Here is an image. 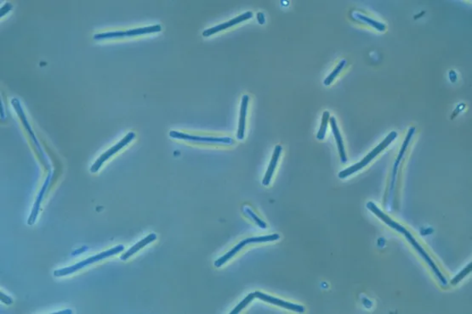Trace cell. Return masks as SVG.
Instances as JSON below:
<instances>
[{"label":"cell","instance_id":"cell-1","mask_svg":"<svg viewBox=\"0 0 472 314\" xmlns=\"http://www.w3.org/2000/svg\"><path fill=\"white\" fill-rule=\"evenodd\" d=\"M367 209L370 210L372 213H374V214H375V215H376V216H377L380 219L382 220L384 223H386V225L389 226V227H390V228H392V229H395V230H397V232L403 234V235L406 237V239L408 240V242H409L410 244L413 246V248L416 250L417 252H418V253H419V254L422 256V258H423L424 260L427 262V264H428V265L431 268L433 272H434V274L437 276V278H439V280L441 281V283L443 284V285H447V284H448V281H447L446 278H445V277L442 275V273L440 272L438 268L436 267V264H435L434 262H433L432 259L429 257V255L427 254V252L424 250L423 247L420 246L419 243L417 242L416 239L413 238V236L411 235V233H410L408 229H405V228L401 225V224L396 223L395 221H393V220L391 219L390 216H388V215H386V213H383V212H382V211H381V210L380 209V208H379V207H378V206H376L374 203H367Z\"/></svg>","mask_w":472,"mask_h":314},{"label":"cell","instance_id":"cell-2","mask_svg":"<svg viewBox=\"0 0 472 314\" xmlns=\"http://www.w3.org/2000/svg\"><path fill=\"white\" fill-rule=\"evenodd\" d=\"M124 250H125V246H123V245H118V246H115L113 248L109 249L107 251L101 252V253H99L97 255H93V256H90L89 258L85 259V260H83L81 262L76 263L74 265L70 266V267L64 268V269L56 270V271L54 272V275L56 277H63V276L72 275L73 273H75V272L79 271L80 269L86 268V266L90 265V264L99 262L101 260L107 258V257L111 256V255H117L118 253L123 252Z\"/></svg>","mask_w":472,"mask_h":314},{"label":"cell","instance_id":"cell-3","mask_svg":"<svg viewBox=\"0 0 472 314\" xmlns=\"http://www.w3.org/2000/svg\"><path fill=\"white\" fill-rule=\"evenodd\" d=\"M397 137V132H390V134L387 135V137L381 142V144H379L377 147L374 148V150L371 151V152H369L366 156V157H364L363 160L358 162V163L355 164L353 166L348 167V168L344 169V170L341 171V173L339 174V177L341 178V179H344L345 177H349L351 174H355L358 171L361 170L362 168L366 167L367 164L370 162L371 160L377 157L378 155L380 154L381 152H382L386 148L388 147L390 145V143L392 141L395 140Z\"/></svg>","mask_w":472,"mask_h":314},{"label":"cell","instance_id":"cell-4","mask_svg":"<svg viewBox=\"0 0 472 314\" xmlns=\"http://www.w3.org/2000/svg\"><path fill=\"white\" fill-rule=\"evenodd\" d=\"M161 30H162V26L160 25H154V26H145V27H138V28L127 30V31L107 32V33L95 34L94 35V39H118V38H125V37L139 36V35H144L148 33H158Z\"/></svg>","mask_w":472,"mask_h":314},{"label":"cell","instance_id":"cell-5","mask_svg":"<svg viewBox=\"0 0 472 314\" xmlns=\"http://www.w3.org/2000/svg\"><path fill=\"white\" fill-rule=\"evenodd\" d=\"M170 136L172 138L181 139V140L197 142V143H205V144H225V145H233L234 140L230 137H208V136H197V135H188L180 132L171 131Z\"/></svg>","mask_w":472,"mask_h":314},{"label":"cell","instance_id":"cell-6","mask_svg":"<svg viewBox=\"0 0 472 314\" xmlns=\"http://www.w3.org/2000/svg\"><path fill=\"white\" fill-rule=\"evenodd\" d=\"M135 133H133V132L129 133L128 135H126L122 140L119 141L118 143L115 144L114 146H112V148H110L109 150L104 152L101 157H99L97 160H95V163L93 164L91 167H90V172L93 173V174L97 173L99 169L101 168V167L104 164L106 160H108L110 157H112L113 155L116 154L118 151H121L122 149L125 147V146H126L127 144H129L135 138Z\"/></svg>","mask_w":472,"mask_h":314},{"label":"cell","instance_id":"cell-7","mask_svg":"<svg viewBox=\"0 0 472 314\" xmlns=\"http://www.w3.org/2000/svg\"><path fill=\"white\" fill-rule=\"evenodd\" d=\"M255 294H256V297L259 298V300H261V301H266V302H268V303H271V304L276 305V306L280 307V308H285V309H288V310L296 312V313H299V314H302L305 310V308L303 306L290 303V302H288V301L281 300L279 298L273 297L272 295L264 294L262 292H255Z\"/></svg>","mask_w":472,"mask_h":314},{"label":"cell","instance_id":"cell-8","mask_svg":"<svg viewBox=\"0 0 472 314\" xmlns=\"http://www.w3.org/2000/svg\"><path fill=\"white\" fill-rule=\"evenodd\" d=\"M253 16L254 15H253L251 11H247L245 13L242 14V15L238 16V17H235L234 19H232V20H228L226 22L222 23V24L217 25V26H213L211 28H209V29L203 31V36L210 37L211 35H214V34L219 33V32H221L223 30L230 28L231 26H235L236 24H239V23L243 22V21L249 20L250 18H252Z\"/></svg>","mask_w":472,"mask_h":314},{"label":"cell","instance_id":"cell-9","mask_svg":"<svg viewBox=\"0 0 472 314\" xmlns=\"http://www.w3.org/2000/svg\"><path fill=\"white\" fill-rule=\"evenodd\" d=\"M249 95H243L242 97L241 101V107H240V118L239 123H238V129L236 133V137L239 140H243L244 137V133H245V125H246V116L248 105H249Z\"/></svg>","mask_w":472,"mask_h":314},{"label":"cell","instance_id":"cell-10","mask_svg":"<svg viewBox=\"0 0 472 314\" xmlns=\"http://www.w3.org/2000/svg\"><path fill=\"white\" fill-rule=\"evenodd\" d=\"M282 151V148L281 145H276L275 150H274V152H273V155H272V160L270 161L269 167L267 168L266 174H265V176L263 177V185L268 186L270 183H271V180H272L273 174L275 172L276 167L278 166L279 157H280V155H281Z\"/></svg>","mask_w":472,"mask_h":314},{"label":"cell","instance_id":"cell-11","mask_svg":"<svg viewBox=\"0 0 472 314\" xmlns=\"http://www.w3.org/2000/svg\"><path fill=\"white\" fill-rule=\"evenodd\" d=\"M329 122H330V126H331L332 132H333L334 136H335V140H336L338 151H339V154H340V157H341V162L342 163H345L347 161V157H346V154H345V150H344V144H343V140H342V137H341V132H340L339 128H338L337 122H336L335 118L334 117H330V118H329Z\"/></svg>","mask_w":472,"mask_h":314},{"label":"cell","instance_id":"cell-12","mask_svg":"<svg viewBox=\"0 0 472 314\" xmlns=\"http://www.w3.org/2000/svg\"><path fill=\"white\" fill-rule=\"evenodd\" d=\"M51 176L52 174L51 173L48 175V177L46 178L45 182H44V184L43 186L42 187V189L40 190V194L38 196V198H37L36 201L34 203V206H33V210H32V213H31V215L29 216V219H28V222L27 223L29 225H33V223H35L36 221L37 216H38V214H39V211H40V204L42 202L43 200V196H44V193H45L46 189L47 187L49 185V181L51 179Z\"/></svg>","mask_w":472,"mask_h":314},{"label":"cell","instance_id":"cell-13","mask_svg":"<svg viewBox=\"0 0 472 314\" xmlns=\"http://www.w3.org/2000/svg\"><path fill=\"white\" fill-rule=\"evenodd\" d=\"M157 239V236L155 234H150L149 236L145 237L144 239H141V241L136 243L135 245L132 246L131 248L129 249L127 252H125V254H123L121 255L120 259L123 260V261H125V260H128L131 255H134L135 253L139 252L140 250L142 248H144L145 246H148V244L154 241Z\"/></svg>","mask_w":472,"mask_h":314},{"label":"cell","instance_id":"cell-14","mask_svg":"<svg viewBox=\"0 0 472 314\" xmlns=\"http://www.w3.org/2000/svg\"><path fill=\"white\" fill-rule=\"evenodd\" d=\"M249 240H248V238H247V239H243V240H242L241 242L238 243L236 246H234V247H233L231 251H229V252H227L226 254L222 255V256H220V258L217 259L216 261H215V263H214V265H215V267H216V268H220V267H221V266H223L226 262H228L230 259L233 258V256L236 255L237 252H239L240 251H241V250L244 247V246H247V245H249Z\"/></svg>","mask_w":472,"mask_h":314},{"label":"cell","instance_id":"cell-15","mask_svg":"<svg viewBox=\"0 0 472 314\" xmlns=\"http://www.w3.org/2000/svg\"><path fill=\"white\" fill-rule=\"evenodd\" d=\"M11 103H12V105H14V107H15V109H16V111H17V113H18V116H19V117L21 118V119L22 120L23 124H24V126H25V128L27 129V131H28V133H29L30 135H31L32 137H33V140L34 141V143H35V144H36L37 146H38V148H39V149L40 150V145H39V144H38V141L36 140V138H35V137H34L33 132L31 131V128H30L28 122H27V121H26V117H25L24 112H23L22 109H21V106L20 102H19V100H18L17 98H13V99L11 100ZM40 151H41V150H40Z\"/></svg>","mask_w":472,"mask_h":314},{"label":"cell","instance_id":"cell-16","mask_svg":"<svg viewBox=\"0 0 472 314\" xmlns=\"http://www.w3.org/2000/svg\"><path fill=\"white\" fill-rule=\"evenodd\" d=\"M354 17L358 20H362L363 22L366 23L367 25L373 26L374 29L377 30L379 32H384V31H386V26L384 23H381L380 21H378V20H374V19L366 17V16L362 15V14H355Z\"/></svg>","mask_w":472,"mask_h":314},{"label":"cell","instance_id":"cell-17","mask_svg":"<svg viewBox=\"0 0 472 314\" xmlns=\"http://www.w3.org/2000/svg\"><path fill=\"white\" fill-rule=\"evenodd\" d=\"M346 63H347L346 59H341V61H340L337 66H336V67H335V68L332 71L331 73H330V74L327 77V78L325 79L324 81H323V84H324L325 86L330 85L332 82H334V80L337 78V76H339V74L341 73V71L343 70V68H344V66H346Z\"/></svg>","mask_w":472,"mask_h":314},{"label":"cell","instance_id":"cell-18","mask_svg":"<svg viewBox=\"0 0 472 314\" xmlns=\"http://www.w3.org/2000/svg\"><path fill=\"white\" fill-rule=\"evenodd\" d=\"M329 118H330V114L328 111L323 112L322 113V122L321 126H320V128H319V131H318V135H317V138L319 139V140H322L324 139L325 135H326V131H327V128H328V121H329Z\"/></svg>","mask_w":472,"mask_h":314},{"label":"cell","instance_id":"cell-19","mask_svg":"<svg viewBox=\"0 0 472 314\" xmlns=\"http://www.w3.org/2000/svg\"><path fill=\"white\" fill-rule=\"evenodd\" d=\"M280 238V236L278 234H273L270 236H259V237H253V238H248L249 244L252 243H263L270 242V241H275Z\"/></svg>","mask_w":472,"mask_h":314},{"label":"cell","instance_id":"cell-20","mask_svg":"<svg viewBox=\"0 0 472 314\" xmlns=\"http://www.w3.org/2000/svg\"><path fill=\"white\" fill-rule=\"evenodd\" d=\"M255 297H256V294H255V292H253V293H250V294H248L246 297L244 298L243 301H241L239 304L237 305L236 308L233 309V311H232V313H231V314H239L240 312L242 311L243 308H246L247 306H248V305H249V303H250V302H251V301H252L253 300L255 299Z\"/></svg>","mask_w":472,"mask_h":314},{"label":"cell","instance_id":"cell-21","mask_svg":"<svg viewBox=\"0 0 472 314\" xmlns=\"http://www.w3.org/2000/svg\"><path fill=\"white\" fill-rule=\"evenodd\" d=\"M244 213L256 223V225L259 226V228H261V229H266L267 228L266 223L262 219H260L259 216H257L256 213L253 212L252 210L249 209V207H244Z\"/></svg>","mask_w":472,"mask_h":314},{"label":"cell","instance_id":"cell-22","mask_svg":"<svg viewBox=\"0 0 472 314\" xmlns=\"http://www.w3.org/2000/svg\"><path fill=\"white\" fill-rule=\"evenodd\" d=\"M472 263H469V265L466 266L465 269H463L462 271L459 273V275H456L454 278H452L451 280V285H457L459 281H461L463 278L466 277V275H469L470 273L472 272Z\"/></svg>","mask_w":472,"mask_h":314},{"label":"cell","instance_id":"cell-23","mask_svg":"<svg viewBox=\"0 0 472 314\" xmlns=\"http://www.w3.org/2000/svg\"><path fill=\"white\" fill-rule=\"evenodd\" d=\"M414 132H415V128H410L409 132H408V136H407L406 139H405V141H404V146H403V148H402V150H401V153H399V156H398V160L401 159V157H403L404 151H405L404 150L406 149L407 146H408V143H409L410 139H411V137H412L413 134H414Z\"/></svg>","mask_w":472,"mask_h":314},{"label":"cell","instance_id":"cell-24","mask_svg":"<svg viewBox=\"0 0 472 314\" xmlns=\"http://www.w3.org/2000/svg\"><path fill=\"white\" fill-rule=\"evenodd\" d=\"M1 300H2V301L4 302L5 304H11V303H12V299H11V298L8 297L7 295L3 294V293H1Z\"/></svg>","mask_w":472,"mask_h":314},{"label":"cell","instance_id":"cell-25","mask_svg":"<svg viewBox=\"0 0 472 314\" xmlns=\"http://www.w3.org/2000/svg\"><path fill=\"white\" fill-rule=\"evenodd\" d=\"M257 20H258V21H259V23L260 24V25L265 24V22H266V19H265V16H264V14L261 13V12H259V13L257 14Z\"/></svg>","mask_w":472,"mask_h":314}]
</instances>
